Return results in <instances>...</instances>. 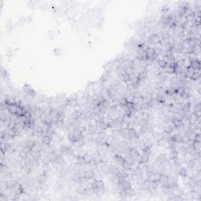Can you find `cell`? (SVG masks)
Listing matches in <instances>:
<instances>
[{
    "label": "cell",
    "mask_w": 201,
    "mask_h": 201,
    "mask_svg": "<svg viewBox=\"0 0 201 201\" xmlns=\"http://www.w3.org/2000/svg\"><path fill=\"white\" fill-rule=\"evenodd\" d=\"M179 175L182 177H186L187 176V170L185 168H182L179 171Z\"/></svg>",
    "instance_id": "cell-7"
},
{
    "label": "cell",
    "mask_w": 201,
    "mask_h": 201,
    "mask_svg": "<svg viewBox=\"0 0 201 201\" xmlns=\"http://www.w3.org/2000/svg\"><path fill=\"white\" fill-rule=\"evenodd\" d=\"M167 160V157L163 154H161V155H159L158 157H157V159L156 161L159 162V163H164Z\"/></svg>",
    "instance_id": "cell-4"
},
{
    "label": "cell",
    "mask_w": 201,
    "mask_h": 201,
    "mask_svg": "<svg viewBox=\"0 0 201 201\" xmlns=\"http://www.w3.org/2000/svg\"><path fill=\"white\" fill-rule=\"evenodd\" d=\"M129 137L133 139H137L138 138V134L137 133V131H135L134 129H131L129 131Z\"/></svg>",
    "instance_id": "cell-3"
},
{
    "label": "cell",
    "mask_w": 201,
    "mask_h": 201,
    "mask_svg": "<svg viewBox=\"0 0 201 201\" xmlns=\"http://www.w3.org/2000/svg\"><path fill=\"white\" fill-rule=\"evenodd\" d=\"M171 140L176 143H181L182 142L184 139H183V138L180 134H174V136L171 137Z\"/></svg>",
    "instance_id": "cell-2"
},
{
    "label": "cell",
    "mask_w": 201,
    "mask_h": 201,
    "mask_svg": "<svg viewBox=\"0 0 201 201\" xmlns=\"http://www.w3.org/2000/svg\"><path fill=\"white\" fill-rule=\"evenodd\" d=\"M7 109H8L10 113H12V114H17V112H18L19 107L17 106L16 104L7 105Z\"/></svg>",
    "instance_id": "cell-1"
},
{
    "label": "cell",
    "mask_w": 201,
    "mask_h": 201,
    "mask_svg": "<svg viewBox=\"0 0 201 201\" xmlns=\"http://www.w3.org/2000/svg\"><path fill=\"white\" fill-rule=\"evenodd\" d=\"M50 141H51V137H50V136L46 135V136H45L44 138H43V143L46 144V145H49V144L50 143Z\"/></svg>",
    "instance_id": "cell-5"
},
{
    "label": "cell",
    "mask_w": 201,
    "mask_h": 201,
    "mask_svg": "<svg viewBox=\"0 0 201 201\" xmlns=\"http://www.w3.org/2000/svg\"><path fill=\"white\" fill-rule=\"evenodd\" d=\"M158 64L159 66L161 67V68H165L167 65V62L166 61H164V60H159L158 61Z\"/></svg>",
    "instance_id": "cell-6"
}]
</instances>
